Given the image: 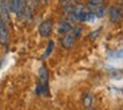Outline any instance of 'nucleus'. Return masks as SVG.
<instances>
[{"label":"nucleus","instance_id":"1","mask_svg":"<svg viewBox=\"0 0 123 110\" xmlns=\"http://www.w3.org/2000/svg\"><path fill=\"white\" fill-rule=\"evenodd\" d=\"M7 6H8V9L11 12L20 15L24 11V0H8Z\"/></svg>","mask_w":123,"mask_h":110},{"label":"nucleus","instance_id":"2","mask_svg":"<svg viewBox=\"0 0 123 110\" xmlns=\"http://www.w3.org/2000/svg\"><path fill=\"white\" fill-rule=\"evenodd\" d=\"M51 31H52V21L51 20H44L39 24V34L42 36H44V38L49 36Z\"/></svg>","mask_w":123,"mask_h":110},{"label":"nucleus","instance_id":"3","mask_svg":"<svg viewBox=\"0 0 123 110\" xmlns=\"http://www.w3.org/2000/svg\"><path fill=\"white\" fill-rule=\"evenodd\" d=\"M72 23H71L68 19H66V20H62L60 23H59V26H58V32L59 34H62V35H67V34H70L71 31H72Z\"/></svg>","mask_w":123,"mask_h":110},{"label":"nucleus","instance_id":"4","mask_svg":"<svg viewBox=\"0 0 123 110\" xmlns=\"http://www.w3.org/2000/svg\"><path fill=\"white\" fill-rule=\"evenodd\" d=\"M8 39H9V34H8L7 24L3 21V19L0 18V43L1 44H7Z\"/></svg>","mask_w":123,"mask_h":110},{"label":"nucleus","instance_id":"5","mask_svg":"<svg viewBox=\"0 0 123 110\" xmlns=\"http://www.w3.org/2000/svg\"><path fill=\"white\" fill-rule=\"evenodd\" d=\"M122 9L118 8V7H111L110 9H108V18H110V21H112V23H117V21H119L120 19H122Z\"/></svg>","mask_w":123,"mask_h":110},{"label":"nucleus","instance_id":"6","mask_svg":"<svg viewBox=\"0 0 123 110\" xmlns=\"http://www.w3.org/2000/svg\"><path fill=\"white\" fill-rule=\"evenodd\" d=\"M8 16H9V9H8V6L4 3V0H0V18L3 19L4 23H8Z\"/></svg>","mask_w":123,"mask_h":110},{"label":"nucleus","instance_id":"7","mask_svg":"<svg viewBox=\"0 0 123 110\" xmlns=\"http://www.w3.org/2000/svg\"><path fill=\"white\" fill-rule=\"evenodd\" d=\"M39 78H40V85L44 86V89L47 90V81H48V70L46 66H42L39 71Z\"/></svg>","mask_w":123,"mask_h":110},{"label":"nucleus","instance_id":"8","mask_svg":"<svg viewBox=\"0 0 123 110\" xmlns=\"http://www.w3.org/2000/svg\"><path fill=\"white\" fill-rule=\"evenodd\" d=\"M74 42H75V38L72 36L71 34H67L63 36V39H62V44H63V47L64 48H71V47L74 46Z\"/></svg>","mask_w":123,"mask_h":110},{"label":"nucleus","instance_id":"9","mask_svg":"<svg viewBox=\"0 0 123 110\" xmlns=\"http://www.w3.org/2000/svg\"><path fill=\"white\" fill-rule=\"evenodd\" d=\"M92 101H94V98H92V94H90V93H87V94L83 97V105L87 107V109H88V107H91Z\"/></svg>","mask_w":123,"mask_h":110},{"label":"nucleus","instance_id":"10","mask_svg":"<svg viewBox=\"0 0 123 110\" xmlns=\"http://www.w3.org/2000/svg\"><path fill=\"white\" fill-rule=\"evenodd\" d=\"M52 48H54V42H52V40H49V42H48V47H47L46 52H44L43 58H46V56H48V55L51 54V51H52Z\"/></svg>","mask_w":123,"mask_h":110},{"label":"nucleus","instance_id":"11","mask_svg":"<svg viewBox=\"0 0 123 110\" xmlns=\"http://www.w3.org/2000/svg\"><path fill=\"white\" fill-rule=\"evenodd\" d=\"M80 32H82V28H80V27H74V28H72V34H71V35H72L74 38H78L80 35Z\"/></svg>","mask_w":123,"mask_h":110},{"label":"nucleus","instance_id":"12","mask_svg":"<svg viewBox=\"0 0 123 110\" xmlns=\"http://www.w3.org/2000/svg\"><path fill=\"white\" fill-rule=\"evenodd\" d=\"M117 55H118V56H122V58H123V50H120L119 52H117Z\"/></svg>","mask_w":123,"mask_h":110},{"label":"nucleus","instance_id":"13","mask_svg":"<svg viewBox=\"0 0 123 110\" xmlns=\"http://www.w3.org/2000/svg\"><path fill=\"white\" fill-rule=\"evenodd\" d=\"M60 3H68V1H71V0H59Z\"/></svg>","mask_w":123,"mask_h":110},{"label":"nucleus","instance_id":"14","mask_svg":"<svg viewBox=\"0 0 123 110\" xmlns=\"http://www.w3.org/2000/svg\"><path fill=\"white\" fill-rule=\"evenodd\" d=\"M91 1H95V3H100L102 0H91Z\"/></svg>","mask_w":123,"mask_h":110},{"label":"nucleus","instance_id":"15","mask_svg":"<svg viewBox=\"0 0 123 110\" xmlns=\"http://www.w3.org/2000/svg\"><path fill=\"white\" fill-rule=\"evenodd\" d=\"M87 110H96V109H92V107H88Z\"/></svg>","mask_w":123,"mask_h":110},{"label":"nucleus","instance_id":"16","mask_svg":"<svg viewBox=\"0 0 123 110\" xmlns=\"http://www.w3.org/2000/svg\"><path fill=\"white\" fill-rule=\"evenodd\" d=\"M71 1H75V0H71Z\"/></svg>","mask_w":123,"mask_h":110}]
</instances>
